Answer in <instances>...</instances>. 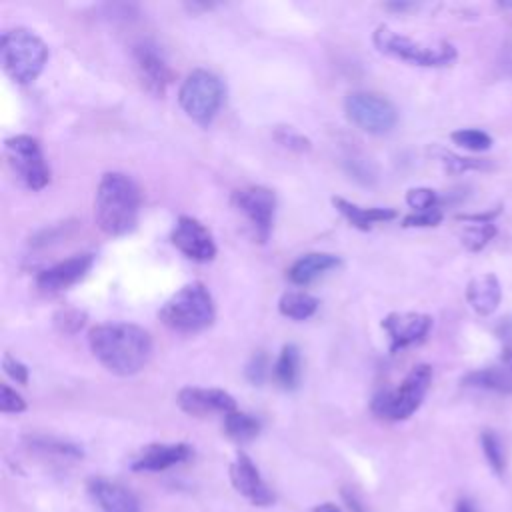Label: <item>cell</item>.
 Masks as SVG:
<instances>
[{"mask_svg": "<svg viewBox=\"0 0 512 512\" xmlns=\"http://www.w3.org/2000/svg\"><path fill=\"white\" fill-rule=\"evenodd\" d=\"M88 344L96 360L112 374H138L152 356V336L138 324L104 322L88 332Z\"/></svg>", "mask_w": 512, "mask_h": 512, "instance_id": "6da1fadb", "label": "cell"}, {"mask_svg": "<svg viewBox=\"0 0 512 512\" xmlns=\"http://www.w3.org/2000/svg\"><path fill=\"white\" fill-rule=\"evenodd\" d=\"M140 190L122 172H106L96 188L94 220L108 236H126L138 224Z\"/></svg>", "mask_w": 512, "mask_h": 512, "instance_id": "7a4b0ae2", "label": "cell"}, {"mask_svg": "<svg viewBox=\"0 0 512 512\" xmlns=\"http://www.w3.org/2000/svg\"><path fill=\"white\" fill-rule=\"evenodd\" d=\"M158 316L170 330L192 334L214 322L216 308L210 290L202 282H190L162 304Z\"/></svg>", "mask_w": 512, "mask_h": 512, "instance_id": "3957f363", "label": "cell"}, {"mask_svg": "<svg viewBox=\"0 0 512 512\" xmlns=\"http://www.w3.org/2000/svg\"><path fill=\"white\" fill-rule=\"evenodd\" d=\"M0 60L16 84L34 82L48 60V48L40 36L26 28L6 30L0 38Z\"/></svg>", "mask_w": 512, "mask_h": 512, "instance_id": "277c9868", "label": "cell"}, {"mask_svg": "<svg viewBox=\"0 0 512 512\" xmlns=\"http://www.w3.org/2000/svg\"><path fill=\"white\" fill-rule=\"evenodd\" d=\"M374 46L396 60L414 64V66H426V68H438V66H448L450 62L456 60L458 52L456 48L446 42H420L410 36H404L388 26H378L374 30Z\"/></svg>", "mask_w": 512, "mask_h": 512, "instance_id": "5b68a950", "label": "cell"}, {"mask_svg": "<svg viewBox=\"0 0 512 512\" xmlns=\"http://www.w3.org/2000/svg\"><path fill=\"white\" fill-rule=\"evenodd\" d=\"M432 382L430 364H416L400 382V386L390 390H380L372 398V412L384 420H406L410 418L422 404Z\"/></svg>", "mask_w": 512, "mask_h": 512, "instance_id": "8992f818", "label": "cell"}, {"mask_svg": "<svg viewBox=\"0 0 512 512\" xmlns=\"http://www.w3.org/2000/svg\"><path fill=\"white\" fill-rule=\"evenodd\" d=\"M224 82L210 70H192L178 90V102L188 118L208 126L224 104Z\"/></svg>", "mask_w": 512, "mask_h": 512, "instance_id": "52a82bcc", "label": "cell"}, {"mask_svg": "<svg viewBox=\"0 0 512 512\" xmlns=\"http://www.w3.org/2000/svg\"><path fill=\"white\" fill-rule=\"evenodd\" d=\"M346 116L368 134H386L398 122V112L390 100L372 92H352L344 100Z\"/></svg>", "mask_w": 512, "mask_h": 512, "instance_id": "ba28073f", "label": "cell"}, {"mask_svg": "<svg viewBox=\"0 0 512 512\" xmlns=\"http://www.w3.org/2000/svg\"><path fill=\"white\" fill-rule=\"evenodd\" d=\"M8 160L28 190H42L50 182V168L34 136L18 134L6 140Z\"/></svg>", "mask_w": 512, "mask_h": 512, "instance_id": "9c48e42d", "label": "cell"}, {"mask_svg": "<svg viewBox=\"0 0 512 512\" xmlns=\"http://www.w3.org/2000/svg\"><path fill=\"white\" fill-rule=\"evenodd\" d=\"M232 204L246 216L256 240L264 244L270 238L276 212L274 192L264 186H246L232 194Z\"/></svg>", "mask_w": 512, "mask_h": 512, "instance_id": "30bf717a", "label": "cell"}, {"mask_svg": "<svg viewBox=\"0 0 512 512\" xmlns=\"http://www.w3.org/2000/svg\"><path fill=\"white\" fill-rule=\"evenodd\" d=\"M132 58H134V66H136L142 86L150 94L162 96L166 92L168 84L172 82V70H170L162 50L154 42L142 40L134 46Z\"/></svg>", "mask_w": 512, "mask_h": 512, "instance_id": "8fae6325", "label": "cell"}, {"mask_svg": "<svg viewBox=\"0 0 512 512\" xmlns=\"http://www.w3.org/2000/svg\"><path fill=\"white\" fill-rule=\"evenodd\" d=\"M170 240L186 258L194 262H210L216 256L212 234L200 220L192 216H180L176 220Z\"/></svg>", "mask_w": 512, "mask_h": 512, "instance_id": "7c38bea8", "label": "cell"}, {"mask_svg": "<svg viewBox=\"0 0 512 512\" xmlns=\"http://www.w3.org/2000/svg\"><path fill=\"white\" fill-rule=\"evenodd\" d=\"M390 340V352L396 354L408 346L426 340L432 328V316L422 312H392L382 320Z\"/></svg>", "mask_w": 512, "mask_h": 512, "instance_id": "4fadbf2b", "label": "cell"}, {"mask_svg": "<svg viewBox=\"0 0 512 512\" xmlns=\"http://www.w3.org/2000/svg\"><path fill=\"white\" fill-rule=\"evenodd\" d=\"M178 406L190 416L208 414H230L236 410V400L220 388H198L186 386L178 392Z\"/></svg>", "mask_w": 512, "mask_h": 512, "instance_id": "5bb4252c", "label": "cell"}, {"mask_svg": "<svg viewBox=\"0 0 512 512\" xmlns=\"http://www.w3.org/2000/svg\"><path fill=\"white\" fill-rule=\"evenodd\" d=\"M230 480L236 492L254 506H270L274 502L272 490L262 480L256 464L244 452H240L230 464Z\"/></svg>", "mask_w": 512, "mask_h": 512, "instance_id": "9a60e30c", "label": "cell"}, {"mask_svg": "<svg viewBox=\"0 0 512 512\" xmlns=\"http://www.w3.org/2000/svg\"><path fill=\"white\" fill-rule=\"evenodd\" d=\"M94 264V256L92 254H74L62 262H56L54 266H48L46 270H42L36 276V284L38 288L46 290V292H60L70 288L72 284H76L78 280H82L88 270Z\"/></svg>", "mask_w": 512, "mask_h": 512, "instance_id": "2e32d148", "label": "cell"}, {"mask_svg": "<svg viewBox=\"0 0 512 512\" xmlns=\"http://www.w3.org/2000/svg\"><path fill=\"white\" fill-rule=\"evenodd\" d=\"M192 456V448L184 442L178 444H150L130 464L134 472H162Z\"/></svg>", "mask_w": 512, "mask_h": 512, "instance_id": "e0dca14e", "label": "cell"}, {"mask_svg": "<svg viewBox=\"0 0 512 512\" xmlns=\"http://www.w3.org/2000/svg\"><path fill=\"white\" fill-rule=\"evenodd\" d=\"M88 492L100 512H140L138 498L122 484L106 478H92L88 482Z\"/></svg>", "mask_w": 512, "mask_h": 512, "instance_id": "ac0fdd59", "label": "cell"}, {"mask_svg": "<svg viewBox=\"0 0 512 512\" xmlns=\"http://www.w3.org/2000/svg\"><path fill=\"white\" fill-rule=\"evenodd\" d=\"M466 300L476 314L490 316L502 300V288L496 274L486 272L474 276L466 286Z\"/></svg>", "mask_w": 512, "mask_h": 512, "instance_id": "d6986e66", "label": "cell"}, {"mask_svg": "<svg viewBox=\"0 0 512 512\" xmlns=\"http://www.w3.org/2000/svg\"><path fill=\"white\" fill-rule=\"evenodd\" d=\"M340 266V258L336 254L328 252H308L292 262L286 276L296 286H306L320 278L322 274L334 270Z\"/></svg>", "mask_w": 512, "mask_h": 512, "instance_id": "ffe728a7", "label": "cell"}, {"mask_svg": "<svg viewBox=\"0 0 512 512\" xmlns=\"http://www.w3.org/2000/svg\"><path fill=\"white\" fill-rule=\"evenodd\" d=\"M334 208L358 230H370L374 224L378 222H388L396 218V210L394 208H380V206H358L350 200H344L340 196L332 198Z\"/></svg>", "mask_w": 512, "mask_h": 512, "instance_id": "44dd1931", "label": "cell"}, {"mask_svg": "<svg viewBox=\"0 0 512 512\" xmlns=\"http://www.w3.org/2000/svg\"><path fill=\"white\" fill-rule=\"evenodd\" d=\"M462 384L480 388V390H490L498 394H512V372L504 366H490V368H480L472 370L462 378Z\"/></svg>", "mask_w": 512, "mask_h": 512, "instance_id": "7402d4cb", "label": "cell"}, {"mask_svg": "<svg viewBox=\"0 0 512 512\" xmlns=\"http://www.w3.org/2000/svg\"><path fill=\"white\" fill-rule=\"evenodd\" d=\"M274 380L284 390H294L300 384V350L296 344H284L274 366Z\"/></svg>", "mask_w": 512, "mask_h": 512, "instance_id": "603a6c76", "label": "cell"}, {"mask_svg": "<svg viewBox=\"0 0 512 512\" xmlns=\"http://www.w3.org/2000/svg\"><path fill=\"white\" fill-rule=\"evenodd\" d=\"M278 310L282 316L290 318V320H306L310 316H314V312L318 310V300L302 290H290L286 294H282L280 302H278Z\"/></svg>", "mask_w": 512, "mask_h": 512, "instance_id": "cb8c5ba5", "label": "cell"}, {"mask_svg": "<svg viewBox=\"0 0 512 512\" xmlns=\"http://www.w3.org/2000/svg\"><path fill=\"white\" fill-rule=\"evenodd\" d=\"M224 432L236 442H248L258 436L260 422L252 414L234 410L224 416Z\"/></svg>", "mask_w": 512, "mask_h": 512, "instance_id": "d4e9b609", "label": "cell"}, {"mask_svg": "<svg viewBox=\"0 0 512 512\" xmlns=\"http://www.w3.org/2000/svg\"><path fill=\"white\" fill-rule=\"evenodd\" d=\"M480 444H482V452L488 466L494 470L496 476H502L506 470V456H504L500 436L494 430H484L480 436Z\"/></svg>", "mask_w": 512, "mask_h": 512, "instance_id": "484cf974", "label": "cell"}, {"mask_svg": "<svg viewBox=\"0 0 512 512\" xmlns=\"http://www.w3.org/2000/svg\"><path fill=\"white\" fill-rule=\"evenodd\" d=\"M452 142L466 148V150H472V152H484L492 146V136L486 134L484 130H478V128H462V130H456L450 134Z\"/></svg>", "mask_w": 512, "mask_h": 512, "instance_id": "4316f807", "label": "cell"}, {"mask_svg": "<svg viewBox=\"0 0 512 512\" xmlns=\"http://www.w3.org/2000/svg\"><path fill=\"white\" fill-rule=\"evenodd\" d=\"M496 234V226L490 222V224H470L462 230V244L472 250V252H478L482 250Z\"/></svg>", "mask_w": 512, "mask_h": 512, "instance_id": "83f0119b", "label": "cell"}, {"mask_svg": "<svg viewBox=\"0 0 512 512\" xmlns=\"http://www.w3.org/2000/svg\"><path fill=\"white\" fill-rule=\"evenodd\" d=\"M436 156L440 158V162L446 166L448 172L452 174H460V172H466V170H486L488 164L484 160H476V158H464V156H458L454 152H448L444 148L440 150H434Z\"/></svg>", "mask_w": 512, "mask_h": 512, "instance_id": "f1b7e54d", "label": "cell"}, {"mask_svg": "<svg viewBox=\"0 0 512 512\" xmlns=\"http://www.w3.org/2000/svg\"><path fill=\"white\" fill-rule=\"evenodd\" d=\"M274 140L288 148V150H294V152H308L312 148V142L308 136H304L302 132H298L296 128L292 126H278L274 130Z\"/></svg>", "mask_w": 512, "mask_h": 512, "instance_id": "f546056e", "label": "cell"}, {"mask_svg": "<svg viewBox=\"0 0 512 512\" xmlns=\"http://www.w3.org/2000/svg\"><path fill=\"white\" fill-rule=\"evenodd\" d=\"M440 196L436 194V190L432 188H410L406 192V204L414 210V212H424V210H434L438 208Z\"/></svg>", "mask_w": 512, "mask_h": 512, "instance_id": "4dcf8cb0", "label": "cell"}, {"mask_svg": "<svg viewBox=\"0 0 512 512\" xmlns=\"http://www.w3.org/2000/svg\"><path fill=\"white\" fill-rule=\"evenodd\" d=\"M86 324V312L78 308H62L54 314V326L62 334H76Z\"/></svg>", "mask_w": 512, "mask_h": 512, "instance_id": "1f68e13d", "label": "cell"}, {"mask_svg": "<svg viewBox=\"0 0 512 512\" xmlns=\"http://www.w3.org/2000/svg\"><path fill=\"white\" fill-rule=\"evenodd\" d=\"M30 444L36 450H42V452H48V454L72 456V458L82 456V450L76 444H70V442H64V440H56V438H40V436H36V438H30Z\"/></svg>", "mask_w": 512, "mask_h": 512, "instance_id": "d6a6232c", "label": "cell"}, {"mask_svg": "<svg viewBox=\"0 0 512 512\" xmlns=\"http://www.w3.org/2000/svg\"><path fill=\"white\" fill-rule=\"evenodd\" d=\"M248 382H252L254 386H260L266 376H268V356L264 352H256L250 362L246 364V370H244Z\"/></svg>", "mask_w": 512, "mask_h": 512, "instance_id": "836d02e7", "label": "cell"}, {"mask_svg": "<svg viewBox=\"0 0 512 512\" xmlns=\"http://www.w3.org/2000/svg\"><path fill=\"white\" fill-rule=\"evenodd\" d=\"M0 410L4 414L24 412L26 410V400L16 390H12L8 384H2L0 386Z\"/></svg>", "mask_w": 512, "mask_h": 512, "instance_id": "e575fe53", "label": "cell"}, {"mask_svg": "<svg viewBox=\"0 0 512 512\" xmlns=\"http://www.w3.org/2000/svg\"><path fill=\"white\" fill-rule=\"evenodd\" d=\"M442 222L440 208L424 210V212H412L402 220V226L406 228H424V226H438Z\"/></svg>", "mask_w": 512, "mask_h": 512, "instance_id": "d590c367", "label": "cell"}, {"mask_svg": "<svg viewBox=\"0 0 512 512\" xmlns=\"http://www.w3.org/2000/svg\"><path fill=\"white\" fill-rule=\"evenodd\" d=\"M2 368H4V372L14 380V382H18V384H28V368H26V364L24 362H20L18 358H14V356H10V354H4V358H2Z\"/></svg>", "mask_w": 512, "mask_h": 512, "instance_id": "8d00e7d4", "label": "cell"}, {"mask_svg": "<svg viewBox=\"0 0 512 512\" xmlns=\"http://www.w3.org/2000/svg\"><path fill=\"white\" fill-rule=\"evenodd\" d=\"M496 336L504 342V348L512 350V314L500 318V322L496 324Z\"/></svg>", "mask_w": 512, "mask_h": 512, "instance_id": "74e56055", "label": "cell"}, {"mask_svg": "<svg viewBox=\"0 0 512 512\" xmlns=\"http://www.w3.org/2000/svg\"><path fill=\"white\" fill-rule=\"evenodd\" d=\"M500 214V208H494L490 212H478V214H458V220H466L472 224H490Z\"/></svg>", "mask_w": 512, "mask_h": 512, "instance_id": "f35d334b", "label": "cell"}, {"mask_svg": "<svg viewBox=\"0 0 512 512\" xmlns=\"http://www.w3.org/2000/svg\"><path fill=\"white\" fill-rule=\"evenodd\" d=\"M454 512H478V510H476V506H474L472 500L460 498V500L456 502V510H454Z\"/></svg>", "mask_w": 512, "mask_h": 512, "instance_id": "ab89813d", "label": "cell"}, {"mask_svg": "<svg viewBox=\"0 0 512 512\" xmlns=\"http://www.w3.org/2000/svg\"><path fill=\"white\" fill-rule=\"evenodd\" d=\"M502 362H504V366L512 372V350H508V348L502 350Z\"/></svg>", "mask_w": 512, "mask_h": 512, "instance_id": "60d3db41", "label": "cell"}, {"mask_svg": "<svg viewBox=\"0 0 512 512\" xmlns=\"http://www.w3.org/2000/svg\"><path fill=\"white\" fill-rule=\"evenodd\" d=\"M314 512H340V508H338V506H334V504H330V502H326V504L316 506V508H314Z\"/></svg>", "mask_w": 512, "mask_h": 512, "instance_id": "b9f144b4", "label": "cell"}, {"mask_svg": "<svg viewBox=\"0 0 512 512\" xmlns=\"http://www.w3.org/2000/svg\"><path fill=\"white\" fill-rule=\"evenodd\" d=\"M388 8H392V10H408V8H412V4H408V2H396V4H388Z\"/></svg>", "mask_w": 512, "mask_h": 512, "instance_id": "7bdbcfd3", "label": "cell"}, {"mask_svg": "<svg viewBox=\"0 0 512 512\" xmlns=\"http://www.w3.org/2000/svg\"><path fill=\"white\" fill-rule=\"evenodd\" d=\"M500 6H502V8H512V0H510V2H500Z\"/></svg>", "mask_w": 512, "mask_h": 512, "instance_id": "ee69618b", "label": "cell"}]
</instances>
